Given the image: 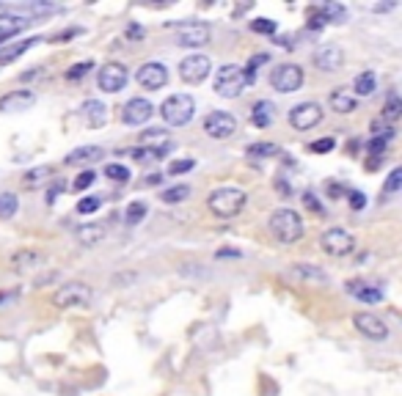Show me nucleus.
I'll return each instance as SVG.
<instances>
[{
    "instance_id": "29",
    "label": "nucleus",
    "mask_w": 402,
    "mask_h": 396,
    "mask_svg": "<svg viewBox=\"0 0 402 396\" xmlns=\"http://www.w3.org/2000/svg\"><path fill=\"white\" fill-rule=\"evenodd\" d=\"M399 116H402V102H399L397 91H391V94H388V99H386V105H383L380 119H383L388 127H394V124L399 121Z\"/></svg>"
},
{
    "instance_id": "5",
    "label": "nucleus",
    "mask_w": 402,
    "mask_h": 396,
    "mask_svg": "<svg viewBox=\"0 0 402 396\" xmlns=\"http://www.w3.org/2000/svg\"><path fill=\"white\" fill-rule=\"evenodd\" d=\"M91 303V286L83 281H69L64 286L56 289L53 295V306L67 311V308H86Z\"/></svg>"
},
{
    "instance_id": "19",
    "label": "nucleus",
    "mask_w": 402,
    "mask_h": 396,
    "mask_svg": "<svg viewBox=\"0 0 402 396\" xmlns=\"http://www.w3.org/2000/svg\"><path fill=\"white\" fill-rule=\"evenodd\" d=\"M102 157H105V149L102 146H78V149H72L64 157V162L67 165H91V162H97Z\"/></svg>"
},
{
    "instance_id": "12",
    "label": "nucleus",
    "mask_w": 402,
    "mask_h": 396,
    "mask_svg": "<svg viewBox=\"0 0 402 396\" xmlns=\"http://www.w3.org/2000/svg\"><path fill=\"white\" fill-rule=\"evenodd\" d=\"M204 132L213 138V140H226L237 132V119L226 110H213L207 119H204Z\"/></svg>"
},
{
    "instance_id": "36",
    "label": "nucleus",
    "mask_w": 402,
    "mask_h": 396,
    "mask_svg": "<svg viewBox=\"0 0 402 396\" xmlns=\"http://www.w3.org/2000/svg\"><path fill=\"white\" fill-rule=\"evenodd\" d=\"M251 31H254V34H262V36H273V34L279 31V25H276V20L257 17V20H251Z\"/></svg>"
},
{
    "instance_id": "45",
    "label": "nucleus",
    "mask_w": 402,
    "mask_h": 396,
    "mask_svg": "<svg viewBox=\"0 0 402 396\" xmlns=\"http://www.w3.org/2000/svg\"><path fill=\"white\" fill-rule=\"evenodd\" d=\"M325 190H328V195H331V198H339V195H344V193H347V187H344V184H339V182H328V184H325Z\"/></svg>"
},
{
    "instance_id": "51",
    "label": "nucleus",
    "mask_w": 402,
    "mask_h": 396,
    "mask_svg": "<svg viewBox=\"0 0 402 396\" xmlns=\"http://www.w3.org/2000/svg\"><path fill=\"white\" fill-rule=\"evenodd\" d=\"M215 256H218V259H226V256L232 259V256H243V253H240V251H232V248H221Z\"/></svg>"
},
{
    "instance_id": "8",
    "label": "nucleus",
    "mask_w": 402,
    "mask_h": 396,
    "mask_svg": "<svg viewBox=\"0 0 402 396\" xmlns=\"http://www.w3.org/2000/svg\"><path fill=\"white\" fill-rule=\"evenodd\" d=\"M270 86L279 94H292L303 86V69L298 64H281L270 72Z\"/></svg>"
},
{
    "instance_id": "50",
    "label": "nucleus",
    "mask_w": 402,
    "mask_h": 396,
    "mask_svg": "<svg viewBox=\"0 0 402 396\" xmlns=\"http://www.w3.org/2000/svg\"><path fill=\"white\" fill-rule=\"evenodd\" d=\"M61 190H64V182H56V184H53V190H47V204H53V201H56Z\"/></svg>"
},
{
    "instance_id": "28",
    "label": "nucleus",
    "mask_w": 402,
    "mask_h": 396,
    "mask_svg": "<svg viewBox=\"0 0 402 396\" xmlns=\"http://www.w3.org/2000/svg\"><path fill=\"white\" fill-rule=\"evenodd\" d=\"M350 295L358 297L361 303H380L383 300V289L369 286V284H350Z\"/></svg>"
},
{
    "instance_id": "27",
    "label": "nucleus",
    "mask_w": 402,
    "mask_h": 396,
    "mask_svg": "<svg viewBox=\"0 0 402 396\" xmlns=\"http://www.w3.org/2000/svg\"><path fill=\"white\" fill-rule=\"evenodd\" d=\"M375 88H377L375 72H361V75L355 77V83H353V97H355V99H358V97H372Z\"/></svg>"
},
{
    "instance_id": "54",
    "label": "nucleus",
    "mask_w": 402,
    "mask_h": 396,
    "mask_svg": "<svg viewBox=\"0 0 402 396\" xmlns=\"http://www.w3.org/2000/svg\"><path fill=\"white\" fill-rule=\"evenodd\" d=\"M9 300H14V295H3V292H0V303H9Z\"/></svg>"
},
{
    "instance_id": "22",
    "label": "nucleus",
    "mask_w": 402,
    "mask_h": 396,
    "mask_svg": "<svg viewBox=\"0 0 402 396\" xmlns=\"http://www.w3.org/2000/svg\"><path fill=\"white\" fill-rule=\"evenodd\" d=\"M328 105H331V110H336V113H342V116H350V113L358 108V99L353 97V91H347V88H336V91H331Z\"/></svg>"
},
{
    "instance_id": "47",
    "label": "nucleus",
    "mask_w": 402,
    "mask_h": 396,
    "mask_svg": "<svg viewBox=\"0 0 402 396\" xmlns=\"http://www.w3.org/2000/svg\"><path fill=\"white\" fill-rule=\"evenodd\" d=\"M303 204H306L309 210H314V212H322V204L317 201V195H314V193H306V195H303Z\"/></svg>"
},
{
    "instance_id": "15",
    "label": "nucleus",
    "mask_w": 402,
    "mask_h": 396,
    "mask_svg": "<svg viewBox=\"0 0 402 396\" xmlns=\"http://www.w3.org/2000/svg\"><path fill=\"white\" fill-rule=\"evenodd\" d=\"M152 116H154V105H152L149 99H143V97H132V99L121 108V121L130 124V127H141V124H146Z\"/></svg>"
},
{
    "instance_id": "42",
    "label": "nucleus",
    "mask_w": 402,
    "mask_h": 396,
    "mask_svg": "<svg viewBox=\"0 0 402 396\" xmlns=\"http://www.w3.org/2000/svg\"><path fill=\"white\" fill-rule=\"evenodd\" d=\"M333 149H336V138H320V140L311 143V151H314V154H328V151H333Z\"/></svg>"
},
{
    "instance_id": "4",
    "label": "nucleus",
    "mask_w": 402,
    "mask_h": 396,
    "mask_svg": "<svg viewBox=\"0 0 402 396\" xmlns=\"http://www.w3.org/2000/svg\"><path fill=\"white\" fill-rule=\"evenodd\" d=\"M248 77L243 75V66L237 64H226L218 69V77H215V94L224 97V99H237L246 88H248Z\"/></svg>"
},
{
    "instance_id": "13",
    "label": "nucleus",
    "mask_w": 402,
    "mask_h": 396,
    "mask_svg": "<svg viewBox=\"0 0 402 396\" xmlns=\"http://www.w3.org/2000/svg\"><path fill=\"white\" fill-rule=\"evenodd\" d=\"M135 80H138V86L146 88V91H160V88L168 83V69H165L163 61H149V64H143V66L135 72Z\"/></svg>"
},
{
    "instance_id": "25",
    "label": "nucleus",
    "mask_w": 402,
    "mask_h": 396,
    "mask_svg": "<svg viewBox=\"0 0 402 396\" xmlns=\"http://www.w3.org/2000/svg\"><path fill=\"white\" fill-rule=\"evenodd\" d=\"M83 116H86V121H88V127H105V121H108V108L99 102V99H88V102H83Z\"/></svg>"
},
{
    "instance_id": "24",
    "label": "nucleus",
    "mask_w": 402,
    "mask_h": 396,
    "mask_svg": "<svg viewBox=\"0 0 402 396\" xmlns=\"http://www.w3.org/2000/svg\"><path fill=\"white\" fill-rule=\"evenodd\" d=\"M78 243L80 245H99L102 240H105V234H108V229L102 226V223H83V226H78Z\"/></svg>"
},
{
    "instance_id": "48",
    "label": "nucleus",
    "mask_w": 402,
    "mask_h": 396,
    "mask_svg": "<svg viewBox=\"0 0 402 396\" xmlns=\"http://www.w3.org/2000/svg\"><path fill=\"white\" fill-rule=\"evenodd\" d=\"M322 25H325V20H322V14H320V12H314V14L309 17V28H314V31H320Z\"/></svg>"
},
{
    "instance_id": "53",
    "label": "nucleus",
    "mask_w": 402,
    "mask_h": 396,
    "mask_svg": "<svg viewBox=\"0 0 402 396\" xmlns=\"http://www.w3.org/2000/svg\"><path fill=\"white\" fill-rule=\"evenodd\" d=\"M127 34H130V36H141V34H143V31H141V28H135V25H132V28H130V31H127Z\"/></svg>"
},
{
    "instance_id": "43",
    "label": "nucleus",
    "mask_w": 402,
    "mask_h": 396,
    "mask_svg": "<svg viewBox=\"0 0 402 396\" xmlns=\"http://www.w3.org/2000/svg\"><path fill=\"white\" fill-rule=\"evenodd\" d=\"M91 69H94V64H91V61H83V64H78L75 69H69V72H67V77H69V80H80V77H83V75H88Z\"/></svg>"
},
{
    "instance_id": "35",
    "label": "nucleus",
    "mask_w": 402,
    "mask_h": 396,
    "mask_svg": "<svg viewBox=\"0 0 402 396\" xmlns=\"http://www.w3.org/2000/svg\"><path fill=\"white\" fill-rule=\"evenodd\" d=\"M146 212H149L146 201H132V204L127 207V212H124V221H127L130 226H135V223H141V221L146 218Z\"/></svg>"
},
{
    "instance_id": "16",
    "label": "nucleus",
    "mask_w": 402,
    "mask_h": 396,
    "mask_svg": "<svg viewBox=\"0 0 402 396\" xmlns=\"http://www.w3.org/2000/svg\"><path fill=\"white\" fill-rule=\"evenodd\" d=\"M342 64H344V53H342V47L339 45H320L317 47V53H314V66L320 69V72H336V69H342Z\"/></svg>"
},
{
    "instance_id": "30",
    "label": "nucleus",
    "mask_w": 402,
    "mask_h": 396,
    "mask_svg": "<svg viewBox=\"0 0 402 396\" xmlns=\"http://www.w3.org/2000/svg\"><path fill=\"white\" fill-rule=\"evenodd\" d=\"M20 210L17 193H0V221H12Z\"/></svg>"
},
{
    "instance_id": "9",
    "label": "nucleus",
    "mask_w": 402,
    "mask_h": 396,
    "mask_svg": "<svg viewBox=\"0 0 402 396\" xmlns=\"http://www.w3.org/2000/svg\"><path fill=\"white\" fill-rule=\"evenodd\" d=\"M322 116H325V110H322V105L320 102H300V105H295L292 110H289V124L295 127V129H300V132H306V129H314L320 121H322Z\"/></svg>"
},
{
    "instance_id": "11",
    "label": "nucleus",
    "mask_w": 402,
    "mask_h": 396,
    "mask_svg": "<svg viewBox=\"0 0 402 396\" xmlns=\"http://www.w3.org/2000/svg\"><path fill=\"white\" fill-rule=\"evenodd\" d=\"M127 80H130V72H127L124 64H105V66L99 69V75H97V86H99V91H105V94H119V91H124Z\"/></svg>"
},
{
    "instance_id": "40",
    "label": "nucleus",
    "mask_w": 402,
    "mask_h": 396,
    "mask_svg": "<svg viewBox=\"0 0 402 396\" xmlns=\"http://www.w3.org/2000/svg\"><path fill=\"white\" fill-rule=\"evenodd\" d=\"M94 179H97V171H91V168H86L83 173H78V176H75V182H72V187H75V190H86V187H91V184H94Z\"/></svg>"
},
{
    "instance_id": "23",
    "label": "nucleus",
    "mask_w": 402,
    "mask_h": 396,
    "mask_svg": "<svg viewBox=\"0 0 402 396\" xmlns=\"http://www.w3.org/2000/svg\"><path fill=\"white\" fill-rule=\"evenodd\" d=\"M50 179H53V168H50V165H36V168H28V171H25L23 187H25V190H39V187H45Z\"/></svg>"
},
{
    "instance_id": "18",
    "label": "nucleus",
    "mask_w": 402,
    "mask_h": 396,
    "mask_svg": "<svg viewBox=\"0 0 402 396\" xmlns=\"http://www.w3.org/2000/svg\"><path fill=\"white\" fill-rule=\"evenodd\" d=\"M42 264H47V256H45L42 251H34V248H23V251H17V253L12 256L14 273H28V270H36V267H42Z\"/></svg>"
},
{
    "instance_id": "31",
    "label": "nucleus",
    "mask_w": 402,
    "mask_h": 396,
    "mask_svg": "<svg viewBox=\"0 0 402 396\" xmlns=\"http://www.w3.org/2000/svg\"><path fill=\"white\" fill-rule=\"evenodd\" d=\"M187 195H190V184H174V187H168V190L160 193V201L168 204V207H174V204H182Z\"/></svg>"
},
{
    "instance_id": "7",
    "label": "nucleus",
    "mask_w": 402,
    "mask_h": 396,
    "mask_svg": "<svg viewBox=\"0 0 402 396\" xmlns=\"http://www.w3.org/2000/svg\"><path fill=\"white\" fill-rule=\"evenodd\" d=\"M320 248L328 253V256H347V253H353L355 251V237L347 232V229H339V226H333V229H328V232H322V237H320Z\"/></svg>"
},
{
    "instance_id": "44",
    "label": "nucleus",
    "mask_w": 402,
    "mask_h": 396,
    "mask_svg": "<svg viewBox=\"0 0 402 396\" xmlns=\"http://www.w3.org/2000/svg\"><path fill=\"white\" fill-rule=\"evenodd\" d=\"M386 143H388V140H383V138H372V140H369V154H372V157H383Z\"/></svg>"
},
{
    "instance_id": "3",
    "label": "nucleus",
    "mask_w": 402,
    "mask_h": 396,
    "mask_svg": "<svg viewBox=\"0 0 402 396\" xmlns=\"http://www.w3.org/2000/svg\"><path fill=\"white\" fill-rule=\"evenodd\" d=\"M196 116V99L190 94H171L160 105V119L168 127H187Z\"/></svg>"
},
{
    "instance_id": "33",
    "label": "nucleus",
    "mask_w": 402,
    "mask_h": 396,
    "mask_svg": "<svg viewBox=\"0 0 402 396\" xmlns=\"http://www.w3.org/2000/svg\"><path fill=\"white\" fill-rule=\"evenodd\" d=\"M320 14H322L325 23H344V20H347V9H344L342 3H325V6L320 9Z\"/></svg>"
},
{
    "instance_id": "2",
    "label": "nucleus",
    "mask_w": 402,
    "mask_h": 396,
    "mask_svg": "<svg viewBox=\"0 0 402 396\" xmlns=\"http://www.w3.org/2000/svg\"><path fill=\"white\" fill-rule=\"evenodd\" d=\"M268 226H270V234H273L281 245H295V243L303 237V232H306L303 218H300L295 210H287V207L270 212Z\"/></svg>"
},
{
    "instance_id": "26",
    "label": "nucleus",
    "mask_w": 402,
    "mask_h": 396,
    "mask_svg": "<svg viewBox=\"0 0 402 396\" xmlns=\"http://www.w3.org/2000/svg\"><path fill=\"white\" fill-rule=\"evenodd\" d=\"M273 102H268V99H259L257 105H254V110H251V124L254 127H259V129H268L270 124H273Z\"/></svg>"
},
{
    "instance_id": "17",
    "label": "nucleus",
    "mask_w": 402,
    "mask_h": 396,
    "mask_svg": "<svg viewBox=\"0 0 402 396\" xmlns=\"http://www.w3.org/2000/svg\"><path fill=\"white\" fill-rule=\"evenodd\" d=\"M34 102H36V94L31 88H17V91H9L6 97H0V113H20V110H28Z\"/></svg>"
},
{
    "instance_id": "39",
    "label": "nucleus",
    "mask_w": 402,
    "mask_h": 396,
    "mask_svg": "<svg viewBox=\"0 0 402 396\" xmlns=\"http://www.w3.org/2000/svg\"><path fill=\"white\" fill-rule=\"evenodd\" d=\"M399 187H402V168H394V171L388 173V179H386V184H383V193L391 195V193H397Z\"/></svg>"
},
{
    "instance_id": "37",
    "label": "nucleus",
    "mask_w": 402,
    "mask_h": 396,
    "mask_svg": "<svg viewBox=\"0 0 402 396\" xmlns=\"http://www.w3.org/2000/svg\"><path fill=\"white\" fill-rule=\"evenodd\" d=\"M268 61H270V55H268V53H259V55H254V58H251V61L243 66V75L248 77V83H254V77H257V69H259L262 64H268Z\"/></svg>"
},
{
    "instance_id": "21",
    "label": "nucleus",
    "mask_w": 402,
    "mask_h": 396,
    "mask_svg": "<svg viewBox=\"0 0 402 396\" xmlns=\"http://www.w3.org/2000/svg\"><path fill=\"white\" fill-rule=\"evenodd\" d=\"M289 275L295 281H303V284H328V273L320 270V267H314V264H306V262H298L289 270Z\"/></svg>"
},
{
    "instance_id": "34",
    "label": "nucleus",
    "mask_w": 402,
    "mask_h": 396,
    "mask_svg": "<svg viewBox=\"0 0 402 396\" xmlns=\"http://www.w3.org/2000/svg\"><path fill=\"white\" fill-rule=\"evenodd\" d=\"M246 154H251V157H262V160H265V157H276V154H281V149H279L276 143H265V140H262V143H251V146L246 149Z\"/></svg>"
},
{
    "instance_id": "46",
    "label": "nucleus",
    "mask_w": 402,
    "mask_h": 396,
    "mask_svg": "<svg viewBox=\"0 0 402 396\" xmlns=\"http://www.w3.org/2000/svg\"><path fill=\"white\" fill-rule=\"evenodd\" d=\"M350 207L353 210H364L366 207V195L364 193H350Z\"/></svg>"
},
{
    "instance_id": "20",
    "label": "nucleus",
    "mask_w": 402,
    "mask_h": 396,
    "mask_svg": "<svg viewBox=\"0 0 402 396\" xmlns=\"http://www.w3.org/2000/svg\"><path fill=\"white\" fill-rule=\"evenodd\" d=\"M36 45H42V39L39 36H31V39H17V42H12V45H6V47H0V64H12V61H17L23 53H28L31 47H36Z\"/></svg>"
},
{
    "instance_id": "49",
    "label": "nucleus",
    "mask_w": 402,
    "mask_h": 396,
    "mask_svg": "<svg viewBox=\"0 0 402 396\" xmlns=\"http://www.w3.org/2000/svg\"><path fill=\"white\" fill-rule=\"evenodd\" d=\"M135 281V273H127V275H113V286H124V284H132Z\"/></svg>"
},
{
    "instance_id": "55",
    "label": "nucleus",
    "mask_w": 402,
    "mask_h": 396,
    "mask_svg": "<svg viewBox=\"0 0 402 396\" xmlns=\"http://www.w3.org/2000/svg\"><path fill=\"white\" fill-rule=\"evenodd\" d=\"M0 9H3V6H0Z\"/></svg>"
},
{
    "instance_id": "14",
    "label": "nucleus",
    "mask_w": 402,
    "mask_h": 396,
    "mask_svg": "<svg viewBox=\"0 0 402 396\" xmlns=\"http://www.w3.org/2000/svg\"><path fill=\"white\" fill-rule=\"evenodd\" d=\"M353 325L361 336L372 338V341H386L388 338V325L377 317V314H369V311H361L353 317Z\"/></svg>"
},
{
    "instance_id": "41",
    "label": "nucleus",
    "mask_w": 402,
    "mask_h": 396,
    "mask_svg": "<svg viewBox=\"0 0 402 396\" xmlns=\"http://www.w3.org/2000/svg\"><path fill=\"white\" fill-rule=\"evenodd\" d=\"M196 168V162L193 160H174L171 165H168V176H179V173H187V171H193Z\"/></svg>"
},
{
    "instance_id": "38",
    "label": "nucleus",
    "mask_w": 402,
    "mask_h": 396,
    "mask_svg": "<svg viewBox=\"0 0 402 396\" xmlns=\"http://www.w3.org/2000/svg\"><path fill=\"white\" fill-rule=\"evenodd\" d=\"M99 207H102V198L99 195H86V198H80V201H78V212L80 215H91Z\"/></svg>"
},
{
    "instance_id": "6",
    "label": "nucleus",
    "mask_w": 402,
    "mask_h": 396,
    "mask_svg": "<svg viewBox=\"0 0 402 396\" xmlns=\"http://www.w3.org/2000/svg\"><path fill=\"white\" fill-rule=\"evenodd\" d=\"M176 28V45L196 50V47H207L213 39V31L207 23H174Z\"/></svg>"
},
{
    "instance_id": "32",
    "label": "nucleus",
    "mask_w": 402,
    "mask_h": 396,
    "mask_svg": "<svg viewBox=\"0 0 402 396\" xmlns=\"http://www.w3.org/2000/svg\"><path fill=\"white\" fill-rule=\"evenodd\" d=\"M105 176H108L110 182H116V184H127L132 173H130V168L121 165V162H108V165H105Z\"/></svg>"
},
{
    "instance_id": "1",
    "label": "nucleus",
    "mask_w": 402,
    "mask_h": 396,
    "mask_svg": "<svg viewBox=\"0 0 402 396\" xmlns=\"http://www.w3.org/2000/svg\"><path fill=\"white\" fill-rule=\"evenodd\" d=\"M248 204V193L240 190V187H215L210 195H207V210L215 215V218H235L246 210Z\"/></svg>"
},
{
    "instance_id": "10",
    "label": "nucleus",
    "mask_w": 402,
    "mask_h": 396,
    "mask_svg": "<svg viewBox=\"0 0 402 396\" xmlns=\"http://www.w3.org/2000/svg\"><path fill=\"white\" fill-rule=\"evenodd\" d=\"M210 58L207 55H187V58H182V64H179V77H182V83H187V86H198V83H204L207 77H210Z\"/></svg>"
},
{
    "instance_id": "52",
    "label": "nucleus",
    "mask_w": 402,
    "mask_h": 396,
    "mask_svg": "<svg viewBox=\"0 0 402 396\" xmlns=\"http://www.w3.org/2000/svg\"><path fill=\"white\" fill-rule=\"evenodd\" d=\"M160 182H163V173H149L143 179V184H160Z\"/></svg>"
}]
</instances>
